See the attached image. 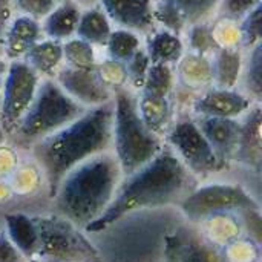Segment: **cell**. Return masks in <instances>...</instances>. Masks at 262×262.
Segmentation results:
<instances>
[{
	"instance_id": "4dcf8cb0",
	"label": "cell",
	"mask_w": 262,
	"mask_h": 262,
	"mask_svg": "<svg viewBox=\"0 0 262 262\" xmlns=\"http://www.w3.org/2000/svg\"><path fill=\"white\" fill-rule=\"evenodd\" d=\"M261 14L262 5H258L238 21L239 35H241V49L244 52L261 45Z\"/></svg>"
},
{
	"instance_id": "8fae6325",
	"label": "cell",
	"mask_w": 262,
	"mask_h": 262,
	"mask_svg": "<svg viewBox=\"0 0 262 262\" xmlns=\"http://www.w3.org/2000/svg\"><path fill=\"white\" fill-rule=\"evenodd\" d=\"M253 104L259 103H255L238 88L210 86L193 97L190 101V115L239 120L250 111Z\"/></svg>"
},
{
	"instance_id": "e0dca14e",
	"label": "cell",
	"mask_w": 262,
	"mask_h": 262,
	"mask_svg": "<svg viewBox=\"0 0 262 262\" xmlns=\"http://www.w3.org/2000/svg\"><path fill=\"white\" fill-rule=\"evenodd\" d=\"M173 71L177 88H181L187 94L196 95L212 86V61L207 55L186 51L173 66Z\"/></svg>"
},
{
	"instance_id": "4fadbf2b",
	"label": "cell",
	"mask_w": 262,
	"mask_h": 262,
	"mask_svg": "<svg viewBox=\"0 0 262 262\" xmlns=\"http://www.w3.org/2000/svg\"><path fill=\"white\" fill-rule=\"evenodd\" d=\"M114 28L147 35L157 28L154 18V0H97Z\"/></svg>"
},
{
	"instance_id": "44dd1931",
	"label": "cell",
	"mask_w": 262,
	"mask_h": 262,
	"mask_svg": "<svg viewBox=\"0 0 262 262\" xmlns=\"http://www.w3.org/2000/svg\"><path fill=\"white\" fill-rule=\"evenodd\" d=\"M23 61L40 78H54L63 66V41L43 37L26 52Z\"/></svg>"
},
{
	"instance_id": "7c38bea8",
	"label": "cell",
	"mask_w": 262,
	"mask_h": 262,
	"mask_svg": "<svg viewBox=\"0 0 262 262\" xmlns=\"http://www.w3.org/2000/svg\"><path fill=\"white\" fill-rule=\"evenodd\" d=\"M54 80L83 107H97L112 101L114 92L100 80L95 69H78L63 64Z\"/></svg>"
},
{
	"instance_id": "3957f363",
	"label": "cell",
	"mask_w": 262,
	"mask_h": 262,
	"mask_svg": "<svg viewBox=\"0 0 262 262\" xmlns=\"http://www.w3.org/2000/svg\"><path fill=\"white\" fill-rule=\"evenodd\" d=\"M121 178L112 150L83 161L64 175L52 195L60 216L84 229L107 209Z\"/></svg>"
},
{
	"instance_id": "83f0119b",
	"label": "cell",
	"mask_w": 262,
	"mask_h": 262,
	"mask_svg": "<svg viewBox=\"0 0 262 262\" xmlns=\"http://www.w3.org/2000/svg\"><path fill=\"white\" fill-rule=\"evenodd\" d=\"M141 48L143 37L140 34L121 28H114L104 45V52L107 58L126 63Z\"/></svg>"
},
{
	"instance_id": "f35d334b",
	"label": "cell",
	"mask_w": 262,
	"mask_h": 262,
	"mask_svg": "<svg viewBox=\"0 0 262 262\" xmlns=\"http://www.w3.org/2000/svg\"><path fill=\"white\" fill-rule=\"evenodd\" d=\"M12 12H14L12 0H0V43H2V38H3L8 23L14 17Z\"/></svg>"
},
{
	"instance_id": "8992f818",
	"label": "cell",
	"mask_w": 262,
	"mask_h": 262,
	"mask_svg": "<svg viewBox=\"0 0 262 262\" xmlns=\"http://www.w3.org/2000/svg\"><path fill=\"white\" fill-rule=\"evenodd\" d=\"M180 210L190 223L200 224L216 216L259 212V204L243 186L213 183L193 187L180 201Z\"/></svg>"
},
{
	"instance_id": "f546056e",
	"label": "cell",
	"mask_w": 262,
	"mask_h": 262,
	"mask_svg": "<svg viewBox=\"0 0 262 262\" xmlns=\"http://www.w3.org/2000/svg\"><path fill=\"white\" fill-rule=\"evenodd\" d=\"M183 40L186 45V51L200 55L210 57L218 49L212 32V20L190 25L183 34Z\"/></svg>"
},
{
	"instance_id": "4316f807",
	"label": "cell",
	"mask_w": 262,
	"mask_h": 262,
	"mask_svg": "<svg viewBox=\"0 0 262 262\" xmlns=\"http://www.w3.org/2000/svg\"><path fill=\"white\" fill-rule=\"evenodd\" d=\"M173 9L189 28L190 25L212 20L216 15L220 0H154Z\"/></svg>"
},
{
	"instance_id": "1f68e13d",
	"label": "cell",
	"mask_w": 262,
	"mask_h": 262,
	"mask_svg": "<svg viewBox=\"0 0 262 262\" xmlns=\"http://www.w3.org/2000/svg\"><path fill=\"white\" fill-rule=\"evenodd\" d=\"M212 32L218 48H241L239 26L236 20L227 17H213Z\"/></svg>"
},
{
	"instance_id": "f1b7e54d",
	"label": "cell",
	"mask_w": 262,
	"mask_h": 262,
	"mask_svg": "<svg viewBox=\"0 0 262 262\" xmlns=\"http://www.w3.org/2000/svg\"><path fill=\"white\" fill-rule=\"evenodd\" d=\"M97 63V48L88 41L75 35L63 41V64L78 69H95Z\"/></svg>"
},
{
	"instance_id": "9c48e42d",
	"label": "cell",
	"mask_w": 262,
	"mask_h": 262,
	"mask_svg": "<svg viewBox=\"0 0 262 262\" xmlns=\"http://www.w3.org/2000/svg\"><path fill=\"white\" fill-rule=\"evenodd\" d=\"M40 80L38 74L23 60L8 61L0 97V127L6 138L31 106Z\"/></svg>"
},
{
	"instance_id": "7402d4cb",
	"label": "cell",
	"mask_w": 262,
	"mask_h": 262,
	"mask_svg": "<svg viewBox=\"0 0 262 262\" xmlns=\"http://www.w3.org/2000/svg\"><path fill=\"white\" fill-rule=\"evenodd\" d=\"M138 112L150 132L164 138L175 120V103L172 98H155L137 94Z\"/></svg>"
},
{
	"instance_id": "5b68a950",
	"label": "cell",
	"mask_w": 262,
	"mask_h": 262,
	"mask_svg": "<svg viewBox=\"0 0 262 262\" xmlns=\"http://www.w3.org/2000/svg\"><path fill=\"white\" fill-rule=\"evenodd\" d=\"M84 111L86 107L72 100L54 78H41L31 106L6 140L18 147L29 149L34 143L61 129Z\"/></svg>"
},
{
	"instance_id": "74e56055",
	"label": "cell",
	"mask_w": 262,
	"mask_h": 262,
	"mask_svg": "<svg viewBox=\"0 0 262 262\" xmlns=\"http://www.w3.org/2000/svg\"><path fill=\"white\" fill-rule=\"evenodd\" d=\"M17 166V157H15V152L5 146L0 144V175H6L9 173L11 170H14V167Z\"/></svg>"
},
{
	"instance_id": "ba28073f",
	"label": "cell",
	"mask_w": 262,
	"mask_h": 262,
	"mask_svg": "<svg viewBox=\"0 0 262 262\" xmlns=\"http://www.w3.org/2000/svg\"><path fill=\"white\" fill-rule=\"evenodd\" d=\"M38 230L37 258L52 262H100L97 250L64 218H34Z\"/></svg>"
},
{
	"instance_id": "603a6c76",
	"label": "cell",
	"mask_w": 262,
	"mask_h": 262,
	"mask_svg": "<svg viewBox=\"0 0 262 262\" xmlns=\"http://www.w3.org/2000/svg\"><path fill=\"white\" fill-rule=\"evenodd\" d=\"M6 236L23 255L25 259H34L38 253V230L34 218L23 213H11L5 218Z\"/></svg>"
},
{
	"instance_id": "6da1fadb",
	"label": "cell",
	"mask_w": 262,
	"mask_h": 262,
	"mask_svg": "<svg viewBox=\"0 0 262 262\" xmlns=\"http://www.w3.org/2000/svg\"><path fill=\"white\" fill-rule=\"evenodd\" d=\"M193 187L195 177L164 143L149 163L121 178L107 209L84 230L101 233L134 212L180 203Z\"/></svg>"
},
{
	"instance_id": "ac0fdd59",
	"label": "cell",
	"mask_w": 262,
	"mask_h": 262,
	"mask_svg": "<svg viewBox=\"0 0 262 262\" xmlns=\"http://www.w3.org/2000/svg\"><path fill=\"white\" fill-rule=\"evenodd\" d=\"M143 49L150 63L175 66L186 52L183 35L164 28H155L143 37Z\"/></svg>"
},
{
	"instance_id": "d6a6232c",
	"label": "cell",
	"mask_w": 262,
	"mask_h": 262,
	"mask_svg": "<svg viewBox=\"0 0 262 262\" xmlns=\"http://www.w3.org/2000/svg\"><path fill=\"white\" fill-rule=\"evenodd\" d=\"M95 71L100 77V80L114 92L115 89L127 86V74L126 66L121 61L112 60L104 57L103 60H98Z\"/></svg>"
},
{
	"instance_id": "7bdbcfd3",
	"label": "cell",
	"mask_w": 262,
	"mask_h": 262,
	"mask_svg": "<svg viewBox=\"0 0 262 262\" xmlns=\"http://www.w3.org/2000/svg\"><path fill=\"white\" fill-rule=\"evenodd\" d=\"M52 2H54V3L57 5V3H61V2H64V0H52Z\"/></svg>"
},
{
	"instance_id": "52a82bcc",
	"label": "cell",
	"mask_w": 262,
	"mask_h": 262,
	"mask_svg": "<svg viewBox=\"0 0 262 262\" xmlns=\"http://www.w3.org/2000/svg\"><path fill=\"white\" fill-rule=\"evenodd\" d=\"M163 140L195 178H206L221 170L218 158L193 115L175 118Z\"/></svg>"
},
{
	"instance_id": "836d02e7",
	"label": "cell",
	"mask_w": 262,
	"mask_h": 262,
	"mask_svg": "<svg viewBox=\"0 0 262 262\" xmlns=\"http://www.w3.org/2000/svg\"><path fill=\"white\" fill-rule=\"evenodd\" d=\"M150 60L146 54V51L141 48L138 49L126 63V74H127V88L132 89L134 92H140V89L143 88L144 78L147 75V71L150 68Z\"/></svg>"
},
{
	"instance_id": "cb8c5ba5",
	"label": "cell",
	"mask_w": 262,
	"mask_h": 262,
	"mask_svg": "<svg viewBox=\"0 0 262 262\" xmlns=\"http://www.w3.org/2000/svg\"><path fill=\"white\" fill-rule=\"evenodd\" d=\"M112 29L114 26L111 20L97 3L81 9L75 37L88 41L94 48H104Z\"/></svg>"
},
{
	"instance_id": "e575fe53",
	"label": "cell",
	"mask_w": 262,
	"mask_h": 262,
	"mask_svg": "<svg viewBox=\"0 0 262 262\" xmlns=\"http://www.w3.org/2000/svg\"><path fill=\"white\" fill-rule=\"evenodd\" d=\"M262 0H220L215 17H227L239 21L255 6L261 5Z\"/></svg>"
},
{
	"instance_id": "b9f144b4",
	"label": "cell",
	"mask_w": 262,
	"mask_h": 262,
	"mask_svg": "<svg viewBox=\"0 0 262 262\" xmlns=\"http://www.w3.org/2000/svg\"><path fill=\"white\" fill-rule=\"evenodd\" d=\"M8 140H6V134L3 132V129L0 127V144H3V143H6Z\"/></svg>"
},
{
	"instance_id": "5bb4252c",
	"label": "cell",
	"mask_w": 262,
	"mask_h": 262,
	"mask_svg": "<svg viewBox=\"0 0 262 262\" xmlns=\"http://www.w3.org/2000/svg\"><path fill=\"white\" fill-rule=\"evenodd\" d=\"M198 127L213 149L221 170L227 169L233 163L238 137H239V120L220 118V117H195Z\"/></svg>"
},
{
	"instance_id": "ffe728a7",
	"label": "cell",
	"mask_w": 262,
	"mask_h": 262,
	"mask_svg": "<svg viewBox=\"0 0 262 262\" xmlns=\"http://www.w3.org/2000/svg\"><path fill=\"white\" fill-rule=\"evenodd\" d=\"M212 86L238 88L243 66L244 51L241 48H218L212 55Z\"/></svg>"
},
{
	"instance_id": "9a60e30c",
	"label": "cell",
	"mask_w": 262,
	"mask_h": 262,
	"mask_svg": "<svg viewBox=\"0 0 262 262\" xmlns=\"http://www.w3.org/2000/svg\"><path fill=\"white\" fill-rule=\"evenodd\" d=\"M41 38L40 20L25 14H15L5 29L0 43V55L6 61L23 60L26 52Z\"/></svg>"
},
{
	"instance_id": "484cf974",
	"label": "cell",
	"mask_w": 262,
	"mask_h": 262,
	"mask_svg": "<svg viewBox=\"0 0 262 262\" xmlns=\"http://www.w3.org/2000/svg\"><path fill=\"white\" fill-rule=\"evenodd\" d=\"M177 89V78L173 66L152 63L147 75L144 78L140 95L155 97V98H172Z\"/></svg>"
},
{
	"instance_id": "ab89813d",
	"label": "cell",
	"mask_w": 262,
	"mask_h": 262,
	"mask_svg": "<svg viewBox=\"0 0 262 262\" xmlns=\"http://www.w3.org/2000/svg\"><path fill=\"white\" fill-rule=\"evenodd\" d=\"M6 66H8V61L0 55V97H2V88H3V80L6 74Z\"/></svg>"
},
{
	"instance_id": "7a4b0ae2",
	"label": "cell",
	"mask_w": 262,
	"mask_h": 262,
	"mask_svg": "<svg viewBox=\"0 0 262 262\" xmlns=\"http://www.w3.org/2000/svg\"><path fill=\"white\" fill-rule=\"evenodd\" d=\"M112 101L89 107L29 147L46 180L51 198L68 172L98 154L112 150Z\"/></svg>"
},
{
	"instance_id": "30bf717a",
	"label": "cell",
	"mask_w": 262,
	"mask_h": 262,
	"mask_svg": "<svg viewBox=\"0 0 262 262\" xmlns=\"http://www.w3.org/2000/svg\"><path fill=\"white\" fill-rule=\"evenodd\" d=\"M163 258L164 262H230L227 252L192 227H181L164 238Z\"/></svg>"
},
{
	"instance_id": "d4e9b609",
	"label": "cell",
	"mask_w": 262,
	"mask_h": 262,
	"mask_svg": "<svg viewBox=\"0 0 262 262\" xmlns=\"http://www.w3.org/2000/svg\"><path fill=\"white\" fill-rule=\"evenodd\" d=\"M255 103L261 104L262 100V43L244 52V66L239 86Z\"/></svg>"
},
{
	"instance_id": "d590c367",
	"label": "cell",
	"mask_w": 262,
	"mask_h": 262,
	"mask_svg": "<svg viewBox=\"0 0 262 262\" xmlns=\"http://www.w3.org/2000/svg\"><path fill=\"white\" fill-rule=\"evenodd\" d=\"M12 5L18 14H25L37 20H41L55 6L52 0H12Z\"/></svg>"
},
{
	"instance_id": "d6986e66",
	"label": "cell",
	"mask_w": 262,
	"mask_h": 262,
	"mask_svg": "<svg viewBox=\"0 0 262 262\" xmlns=\"http://www.w3.org/2000/svg\"><path fill=\"white\" fill-rule=\"evenodd\" d=\"M81 6L77 5L74 0H64L61 3H57L51 12H48L41 20V32L43 37L64 41L75 35Z\"/></svg>"
},
{
	"instance_id": "8d00e7d4",
	"label": "cell",
	"mask_w": 262,
	"mask_h": 262,
	"mask_svg": "<svg viewBox=\"0 0 262 262\" xmlns=\"http://www.w3.org/2000/svg\"><path fill=\"white\" fill-rule=\"evenodd\" d=\"M23 255L11 243L5 232L0 233V262H23Z\"/></svg>"
},
{
	"instance_id": "60d3db41",
	"label": "cell",
	"mask_w": 262,
	"mask_h": 262,
	"mask_svg": "<svg viewBox=\"0 0 262 262\" xmlns=\"http://www.w3.org/2000/svg\"><path fill=\"white\" fill-rule=\"evenodd\" d=\"M77 5H80L81 8H89L92 5H97V0H74Z\"/></svg>"
},
{
	"instance_id": "277c9868",
	"label": "cell",
	"mask_w": 262,
	"mask_h": 262,
	"mask_svg": "<svg viewBox=\"0 0 262 262\" xmlns=\"http://www.w3.org/2000/svg\"><path fill=\"white\" fill-rule=\"evenodd\" d=\"M112 107V154L126 177L149 163L164 147V140L143 123L137 92L127 86L114 91Z\"/></svg>"
},
{
	"instance_id": "2e32d148",
	"label": "cell",
	"mask_w": 262,
	"mask_h": 262,
	"mask_svg": "<svg viewBox=\"0 0 262 262\" xmlns=\"http://www.w3.org/2000/svg\"><path fill=\"white\" fill-rule=\"evenodd\" d=\"M239 123L241 127L233 161L247 169L259 172L262 163L261 104H253L250 111L244 117H241Z\"/></svg>"
}]
</instances>
